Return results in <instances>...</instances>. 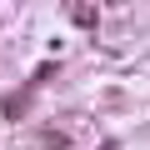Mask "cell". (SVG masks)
<instances>
[{
  "instance_id": "1",
  "label": "cell",
  "mask_w": 150,
  "mask_h": 150,
  "mask_svg": "<svg viewBox=\"0 0 150 150\" xmlns=\"http://www.w3.org/2000/svg\"><path fill=\"white\" fill-rule=\"evenodd\" d=\"M105 150H115V145H105Z\"/></svg>"
}]
</instances>
